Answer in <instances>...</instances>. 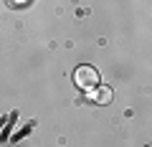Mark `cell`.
<instances>
[{"mask_svg": "<svg viewBox=\"0 0 152 147\" xmlns=\"http://www.w3.org/2000/svg\"><path fill=\"white\" fill-rule=\"evenodd\" d=\"M74 81H76L79 89L89 91V89H94L99 84V71L94 69V66H79V69L74 71Z\"/></svg>", "mask_w": 152, "mask_h": 147, "instance_id": "cell-1", "label": "cell"}, {"mask_svg": "<svg viewBox=\"0 0 152 147\" xmlns=\"http://www.w3.org/2000/svg\"><path fill=\"white\" fill-rule=\"evenodd\" d=\"M91 99H94V102H96V104H109V102H112V89H109V86H102V89H94Z\"/></svg>", "mask_w": 152, "mask_h": 147, "instance_id": "cell-2", "label": "cell"}]
</instances>
